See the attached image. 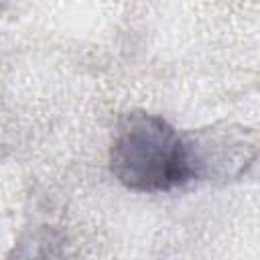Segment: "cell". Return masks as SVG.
Wrapping results in <instances>:
<instances>
[{"mask_svg": "<svg viewBox=\"0 0 260 260\" xmlns=\"http://www.w3.org/2000/svg\"><path fill=\"white\" fill-rule=\"evenodd\" d=\"M110 171L136 193H171L197 181L189 134L142 110L120 118L110 146Z\"/></svg>", "mask_w": 260, "mask_h": 260, "instance_id": "6da1fadb", "label": "cell"}, {"mask_svg": "<svg viewBox=\"0 0 260 260\" xmlns=\"http://www.w3.org/2000/svg\"><path fill=\"white\" fill-rule=\"evenodd\" d=\"M197 169V181L232 179L246 171L254 158V142H248L242 128H209L187 132Z\"/></svg>", "mask_w": 260, "mask_h": 260, "instance_id": "7a4b0ae2", "label": "cell"}]
</instances>
